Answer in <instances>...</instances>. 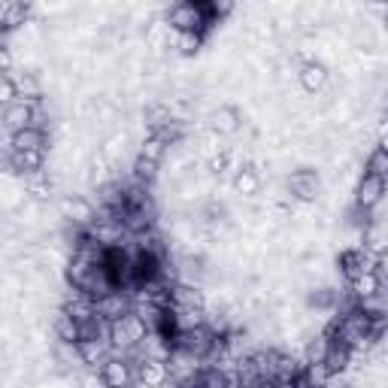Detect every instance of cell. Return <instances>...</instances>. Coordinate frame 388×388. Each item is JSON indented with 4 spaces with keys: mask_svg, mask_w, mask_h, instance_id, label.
I'll list each match as a JSON object with an SVG mask.
<instances>
[{
    "mask_svg": "<svg viewBox=\"0 0 388 388\" xmlns=\"http://www.w3.org/2000/svg\"><path fill=\"white\" fill-rule=\"evenodd\" d=\"M9 64H13V58H9L6 49H0V76H4V70H9Z\"/></svg>",
    "mask_w": 388,
    "mask_h": 388,
    "instance_id": "obj_28",
    "label": "cell"
},
{
    "mask_svg": "<svg viewBox=\"0 0 388 388\" xmlns=\"http://www.w3.org/2000/svg\"><path fill=\"white\" fill-rule=\"evenodd\" d=\"M173 46H176L182 55H191V52H198V49H200V34H198V30H176Z\"/></svg>",
    "mask_w": 388,
    "mask_h": 388,
    "instance_id": "obj_15",
    "label": "cell"
},
{
    "mask_svg": "<svg viewBox=\"0 0 388 388\" xmlns=\"http://www.w3.org/2000/svg\"><path fill=\"white\" fill-rule=\"evenodd\" d=\"M382 191H385V179L373 176V173H364V179L358 182V194H355V200H358V207L370 210L376 203L382 200Z\"/></svg>",
    "mask_w": 388,
    "mask_h": 388,
    "instance_id": "obj_4",
    "label": "cell"
},
{
    "mask_svg": "<svg viewBox=\"0 0 388 388\" xmlns=\"http://www.w3.org/2000/svg\"><path fill=\"white\" fill-rule=\"evenodd\" d=\"M9 164L22 173H37L43 164V152H9Z\"/></svg>",
    "mask_w": 388,
    "mask_h": 388,
    "instance_id": "obj_11",
    "label": "cell"
},
{
    "mask_svg": "<svg viewBox=\"0 0 388 388\" xmlns=\"http://www.w3.org/2000/svg\"><path fill=\"white\" fill-rule=\"evenodd\" d=\"M155 167L158 164H152V161H137V173H140V179H152V176H155Z\"/></svg>",
    "mask_w": 388,
    "mask_h": 388,
    "instance_id": "obj_25",
    "label": "cell"
},
{
    "mask_svg": "<svg viewBox=\"0 0 388 388\" xmlns=\"http://www.w3.org/2000/svg\"><path fill=\"white\" fill-rule=\"evenodd\" d=\"M352 291H355V298L364 301V298H373L376 291H382V282L376 273H364V277H358L352 282Z\"/></svg>",
    "mask_w": 388,
    "mask_h": 388,
    "instance_id": "obj_13",
    "label": "cell"
},
{
    "mask_svg": "<svg viewBox=\"0 0 388 388\" xmlns=\"http://www.w3.org/2000/svg\"><path fill=\"white\" fill-rule=\"evenodd\" d=\"M18 100V91H16V83L9 76H0V107H13Z\"/></svg>",
    "mask_w": 388,
    "mask_h": 388,
    "instance_id": "obj_21",
    "label": "cell"
},
{
    "mask_svg": "<svg viewBox=\"0 0 388 388\" xmlns=\"http://www.w3.org/2000/svg\"><path fill=\"white\" fill-rule=\"evenodd\" d=\"M137 380L143 382V388H158L167 382V364L164 361H155V358H143L137 364Z\"/></svg>",
    "mask_w": 388,
    "mask_h": 388,
    "instance_id": "obj_5",
    "label": "cell"
},
{
    "mask_svg": "<svg viewBox=\"0 0 388 388\" xmlns=\"http://www.w3.org/2000/svg\"><path fill=\"white\" fill-rule=\"evenodd\" d=\"M170 25L173 30H198L203 28V9L194 4H179L170 9Z\"/></svg>",
    "mask_w": 388,
    "mask_h": 388,
    "instance_id": "obj_3",
    "label": "cell"
},
{
    "mask_svg": "<svg viewBox=\"0 0 388 388\" xmlns=\"http://www.w3.org/2000/svg\"><path fill=\"white\" fill-rule=\"evenodd\" d=\"M385 170H388V155H385V149L382 146H376V152L370 155V173L373 176H385Z\"/></svg>",
    "mask_w": 388,
    "mask_h": 388,
    "instance_id": "obj_23",
    "label": "cell"
},
{
    "mask_svg": "<svg viewBox=\"0 0 388 388\" xmlns=\"http://www.w3.org/2000/svg\"><path fill=\"white\" fill-rule=\"evenodd\" d=\"M216 128L219 131H234L237 128V116H234L231 109H219L216 112Z\"/></svg>",
    "mask_w": 388,
    "mask_h": 388,
    "instance_id": "obj_24",
    "label": "cell"
},
{
    "mask_svg": "<svg viewBox=\"0 0 388 388\" xmlns=\"http://www.w3.org/2000/svg\"><path fill=\"white\" fill-rule=\"evenodd\" d=\"M161 155H164V140L152 134L149 140H143V146H140V158L143 161H152V164H158Z\"/></svg>",
    "mask_w": 388,
    "mask_h": 388,
    "instance_id": "obj_16",
    "label": "cell"
},
{
    "mask_svg": "<svg viewBox=\"0 0 388 388\" xmlns=\"http://www.w3.org/2000/svg\"><path fill=\"white\" fill-rule=\"evenodd\" d=\"M328 337H322V340H313L310 346H306V364H315L325 358V352H328Z\"/></svg>",
    "mask_w": 388,
    "mask_h": 388,
    "instance_id": "obj_22",
    "label": "cell"
},
{
    "mask_svg": "<svg viewBox=\"0 0 388 388\" xmlns=\"http://www.w3.org/2000/svg\"><path fill=\"white\" fill-rule=\"evenodd\" d=\"M328 376H331V373L325 370V364H322V361H315V364H306V370H303V382L310 385V388H322Z\"/></svg>",
    "mask_w": 388,
    "mask_h": 388,
    "instance_id": "obj_19",
    "label": "cell"
},
{
    "mask_svg": "<svg viewBox=\"0 0 388 388\" xmlns=\"http://www.w3.org/2000/svg\"><path fill=\"white\" fill-rule=\"evenodd\" d=\"M170 301H173V310H200L203 306V294L191 285H176L170 289Z\"/></svg>",
    "mask_w": 388,
    "mask_h": 388,
    "instance_id": "obj_10",
    "label": "cell"
},
{
    "mask_svg": "<svg viewBox=\"0 0 388 388\" xmlns=\"http://www.w3.org/2000/svg\"><path fill=\"white\" fill-rule=\"evenodd\" d=\"M322 364H325V370H328V373H343V370H349V364H352V349H349L346 343L334 340V343L328 346V352H325Z\"/></svg>",
    "mask_w": 388,
    "mask_h": 388,
    "instance_id": "obj_6",
    "label": "cell"
},
{
    "mask_svg": "<svg viewBox=\"0 0 388 388\" xmlns=\"http://www.w3.org/2000/svg\"><path fill=\"white\" fill-rule=\"evenodd\" d=\"M100 380L107 388H128L134 382V370L125 358H107V364L100 367Z\"/></svg>",
    "mask_w": 388,
    "mask_h": 388,
    "instance_id": "obj_2",
    "label": "cell"
},
{
    "mask_svg": "<svg viewBox=\"0 0 388 388\" xmlns=\"http://www.w3.org/2000/svg\"><path fill=\"white\" fill-rule=\"evenodd\" d=\"M234 188H237L240 194H255L261 188V179L255 170H240L237 176H234Z\"/></svg>",
    "mask_w": 388,
    "mask_h": 388,
    "instance_id": "obj_17",
    "label": "cell"
},
{
    "mask_svg": "<svg viewBox=\"0 0 388 388\" xmlns=\"http://www.w3.org/2000/svg\"><path fill=\"white\" fill-rule=\"evenodd\" d=\"M83 388H107V385H104V380H100V376H85Z\"/></svg>",
    "mask_w": 388,
    "mask_h": 388,
    "instance_id": "obj_27",
    "label": "cell"
},
{
    "mask_svg": "<svg viewBox=\"0 0 388 388\" xmlns=\"http://www.w3.org/2000/svg\"><path fill=\"white\" fill-rule=\"evenodd\" d=\"M340 264H343V273H346V277H349L352 282L358 279V277H364V273H361V255H358V252H346Z\"/></svg>",
    "mask_w": 388,
    "mask_h": 388,
    "instance_id": "obj_20",
    "label": "cell"
},
{
    "mask_svg": "<svg viewBox=\"0 0 388 388\" xmlns=\"http://www.w3.org/2000/svg\"><path fill=\"white\" fill-rule=\"evenodd\" d=\"M61 210H64L67 219H73L79 224L95 219V210H91V203H85V200H64V203H61Z\"/></svg>",
    "mask_w": 388,
    "mask_h": 388,
    "instance_id": "obj_12",
    "label": "cell"
},
{
    "mask_svg": "<svg viewBox=\"0 0 388 388\" xmlns=\"http://www.w3.org/2000/svg\"><path fill=\"white\" fill-rule=\"evenodd\" d=\"M30 107H25L22 100H16L13 107H6V112H4V125H6V131L9 134H18V131H25V128H30Z\"/></svg>",
    "mask_w": 388,
    "mask_h": 388,
    "instance_id": "obj_9",
    "label": "cell"
},
{
    "mask_svg": "<svg viewBox=\"0 0 388 388\" xmlns=\"http://www.w3.org/2000/svg\"><path fill=\"white\" fill-rule=\"evenodd\" d=\"M58 337L64 343H70V346L79 343V322H73L67 313H61L58 315Z\"/></svg>",
    "mask_w": 388,
    "mask_h": 388,
    "instance_id": "obj_18",
    "label": "cell"
},
{
    "mask_svg": "<svg viewBox=\"0 0 388 388\" xmlns=\"http://www.w3.org/2000/svg\"><path fill=\"white\" fill-rule=\"evenodd\" d=\"M9 13H13V4L0 0V28H4V30H6V22H9Z\"/></svg>",
    "mask_w": 388,
    "mask_h": 388,
    "instance_id": "obj_26",
    "label": "cell"
},
{
    "mask_svg": "<svg viewBox=\"0 0 388 388\" xmlns=\"http://www.w3.org/2000/svg\"><path fill=\"white\" fill-rule=\"evenodd\" d=\"M146 334H149L146 325H143V319L134 313H125L109 322V343L116 346V349H134Z\"/></svg>",
    "mask_w": 388,
    "mask_h": 388,
    "instance_id": "obj_1",
    "label": "cell"
},
{
    "mask_svg": "<svg viewBox=\"0 0 388 388\" xmlns=\"http://www.w3.org/2000/svg\"><path fill=\"white\" fill-rule=\"evenodd\" d=\"M325 67H319V64H306L303 70H301V83H303V88L306 91H319L322 85H325Z\"/></svg>",
    "mask_w": 388,
    "mask_h": 388,
    "instance_id": "obj_14",
    "label": "cell"
},
{
    "mask_svg": "<svg viewBox=\"0 0 388 388\" xmlns=\"http://www.w3.org/2000/svg\"><path fill=\"white\" fill-rule=\"evenodd\" d=\"M9 146L13 152H43V131L40 128H25L18 134H9Z\"/></svg>",
    "mask_w": 388,
    "mask_h": 388,
    "instance_id": "obj_8",
    "label": "cell"
},
{
    "mask_svg": "<svg viewBox=\"0 0 388 388\" xmlns=\"http://www.w3.org/2000/svg\"><path fill=\"white\" fill-rule=\"evenodd\" d=\"M95 313L104 315L107 322L119 319V315L128 313V294H121V291H109V294H104V298L95 303Z\"/></svg>",
    "mask_w": 388,
    "mask_h": 388,
    "instance_id": "obj_7",
    "label": "cell"
}]
</instances>
